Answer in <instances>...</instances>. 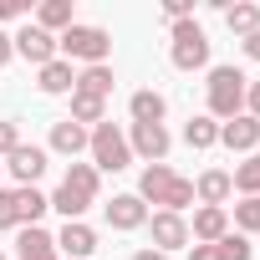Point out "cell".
Returning a JSON list of instances; mask_svg holds the SVG:
<instances>
[{
	"mask_svg": "<svg viewBox=\"0 0 260 260\" xmlns=\"http://www.w3.org/2000/svg\"><path fill=\"white\" fill-rule=\"evenodd\" d=\"M138 199L143 204H164L169 214H184L194 204V179H179L169 164H148L138 179Z\"/></svg>",
	"mask_w": 260,
	"mask_h": 260,
	"instance_id": "6da1fadb",
	"label": "cell"
},
{
	"mask_svg": "<svg viewBox=\"0 0 260 260\" xmlns=\"http://www.w3.org/2000/svg\"><path fill=\"white\" fill-rule=\"evenodd\" d=\"M97 189H102V174H97L92 164H72V169L61 174L56 194H51V209H61L67 219H82V214L97 204Z\"/></svg>",
	"mask_w": 260,
	"mask_h": 260,
	"instance_id": "7a4b0ae2",
	"label": "cell"
},
{
	"mask_svg": "<svg viewBox=\"0 0 260 260\" xmlns=\"http://www.w3.org/2000/svg\"><path fill=\"white\" fill-rule=\"evenodd\" d=\"M245 87H250V77H245L240 67H209V82H204V92H209V117H214V122L240 117V112H245Z\"/></svg>",
	"mask_w": 260,
	"mask_h": 260,
	"instance_id": "3957f363",
	"label": "cell"
},
{
	"mask_svg": "<svg viewBox=\"0 0 260 260\" xmlns=\"http://www.w3.org/2000/svg\"><path fill=\"white\" fill-rule=\"evenodd\" d=\"M56 51H61V61H82V67H107V56H112V36L102 31V26H67L61 36H56Z\"/></svg>",
	"mask_w": 260,
	"mask_h": 260,
	"instance_id": "277c9868",
	"label": "cell"
},
{
	"mask_svg": "<svg viewBox=\"0 0 260 260\" xmlns=\"http://www.w3.org/2000/svg\"><path fill=\"white\" fill-rule=\"evenodd\" d=\"M169 61H174L179 72H204V67H209V36H204L199 21L169 26Z\"/></svg>",
	"mask_w": 260,
	"mask_h": 260,
	"instance_id": "5b68a950",
	"label": "cell"
},
{
	"mask_svg": "<svg viewBox=\"0 0 260 260\" xmlns=\"http://www.w3.org/2000/svg\"><path fill=\"white\" fill-rule=\"evenodd\" d=\"M87 153H92V169H97V174H122L127 164H133L127 133H122L117 122H97V127H92V143H87Z\"/></svg>",
	"mask_w": 260,
	"mask_h": 260,
	"instance_id": "8992f818",
	"label": "cell"
},
{
	"mask_svg": "<svg viewBox=\"0 0 260 260\" xmlns=\"http://www.w3.org/2000/svg\"><path fill=\"white\" fill-rule=\"evenodd\" d=\"M127 148H133L138 158H148V164H164L169 148H174V138H169L164 122H133V127H127Z\"/></svg>",
	"mask_w": 260,
	"mask_h": 260,
	"instance_id": "52a82bcc",
	"label": "cell"
},
{
	"mask_svg": "<svg viewBox=\"0 0 260 260\" xmlns=\"http://www.w3.org/2000/svg\"><path fill=\"white\" fill-rule=\"evenodd\" d=\"M6 169H11L16 189H36V179L46 174V148H41V143H16V148L6 153Z\"/></svg>",
	"mask_w": 260,
	"mask_h": 260,
	"instance_id": "ba28073f",
	"label": "cell"
},
{
	"mask_svg": "<svg viewBox=\"0 0 260 260\" xmlns=\"http://www.w3.org/2000/svg\"><path fill=\"white\" fill-rule=\"evenodd\" d=\"M11 46H16V56H26L31 67H46V61H56V56H61V51H56V36H46V31H41V26H31V21L11 36Z\"/></svg>",
	"mask_w": 260,
	"mask_h": 260,
	"instance_id": "9c48e42d",
	"label": "cell"
},
{
	"mask_svg": "<svg viewBox=\"0 0 260 260\" xmlns=\"http://www.w3.org/2000/svg\"><path fill=\"white\" fill-rule=\"evenodd\" d=\"M56 250H61L67 260H87V255L97 250V230H92L87 219H67V224L56 230Z\"/></svg>",
	"mask_w": 260,
	"mask_h": 260,
	"instance_id": "30bf717a",
	"label": "cell"
},
{
	"mask_svg": "<svg viewBox=\"0 0 260 260\" xmlns=\"http://www.w3.org/2000/svg\"><path fill=\"white\" fill-rule=\"evenodd\" d=\"M16 260H61L56 235H51V230H41V224L16 230Z\"/></svg>",
	"mask_w": 260,
	"mask_h": 260,
	"instance_id": "8fae6325",
	"label": "cell"
},
{
	"mask_svg": "<svg viewBox=\"0 0 260 260\" xmlns=\"http://www.w3.org/2000/svg\"><path fill=\"white\" fill-rule=\"evenodd\" d=\"M219 143H224L230 153H255V148H260V122H255L250 112H240V117L219 122Z\"/></svg>",
	"mask_w": 260,
	"mask_h": 260,
	"instance_id": "7c38bea8",
	"label": "cell"
},
{
	"mask_svg": "<svg viewBox=\"0 0 260 260\" xmlns=\"http://www.w3.org/2000/svg\"><path fill=\"white\" fill-rule=\"evenodd\" d=\"M102 214L112 230H143L148 224V204L138 194H112V204H102Z\"/></svg>",
	"mask_w": 260,
	"mask_h": 260,
	"instance_id": "4fadbf2b",
	"label": "cell"
},
{
	"mask_svg": "<svg viewBox=\"0 0 260 260\" xmlns=\"http://www.w3.org/2000/svg\"><path fill=\"white\" fill-rule=\"evenodd\" d=\"M148 230H153V250H184L189 245V224H184V214H169V209H158L153 219H148Z\"/></svg>",
	"mask_w": 260,
	"mask_h": 260,
	"instance_id": "5bb4252c",
	"label": "cell"
},
{
	"mask_svg": "<svg viewBox=\"0 0 260 260\" xmlns=\"http://www.w3.org/2000/svg\"><path fill=\"white\" fill-rule=\"evenodd\" d=\"M224 235H230V209L199 204V209H194V224H189V240H199V245H214V240H224Z\"/></svg>",
	"mask_w": 260,
	"mask_h": 260,
	"instance_id": "9a60e30c",
	"label": "cell"
},
{
	"mask_svg": "<svg viewBox=\"0 0 260 260\" xmlns=\"http://www.w3.org/2000/svg\"><path fill=\"white\" fill-rule=\"evenodd\" d=\"M87 143H92V127H82V122L61 117V122L51 127V143H46V148H51V153H67V158H77Z\"/></svg>",
	"mask_w": 260,
	"mask_h": 260,
	"instance_id": "2e32d148",
	"label": "cell"
},
{
	"mask_svg": "<svg viewBox=\"0 0 260 260\" xmlns=\"http://www.w3.org/2000/svg\"><path fill=\"white\" fill-rule=\"evenodd\" d=\"M36 87L46 92V97H61V92H72L77 87V72H72V61H46V67H36Z\"/></svg>",
	"mask_w": 260,
	"mask_h": 260,
	"instance_id": "e0dca14e",
	"label": "cell"
},
{
	"mask_svg": "<svg viewBox=\"0 0 260 260\" xmlns=\"http://www.w3.org/2000/svg\"><path fill=\"white\" fill-rule=\"evenodd\" d=\"M235 194V184H230V174L224 169H204L199 174V184H194V199L199 204H214V209H224V199Z\"/></svg>",
	"mask_w": 260,
	"mask_h": 260,
	"instance_id": "ac0fdd59",
	"label": "cell"
},
{
	"mask_svg": "<svg viewBox=\"0 0 260 260\" xmlns=\"http://www.w3.org/2000/svg\"><path fill=\"white\" fill-rule=\"evenodd\" d=\"M31 26H41L46 36H56V31L77 26V16H72V0H41V6H36V21H31Z\"/></svg>",
	"mask_w": 260,
	"mask_h": 260,
	"instance_id": "d6986e66",
	"label": "cell"
},
{
	"mask_svg": "<svg viewBox=\"0 0 260 260\" xmlns=\"http://www.w3.org/2000/svg\"><path fill=\"white\" fill-rule=\"evenodd\" d=\"M127 112H133V122H164L169 102H164V92L143 87V92H133V97H127Z\"/></svg>",
	"mask_w": 260,
	"mask_h": 260,
	"instance_id": "ffe728a7",
	"label": "cell"
},
{
	"mask_svg": "<svg viewBox=\"0 0 260 260\" xmlns=\"http://www.w3.org/2000/svg\"><path fill=\"white\" fill-rule=\"evenodd\" d=\"M224 26L245 41V36H255L260 31V6L255 0H240V6H224Z\"/></svg>",
	"mask_w": 260,
	"mask_h": 260,
	"instance_id": "44dd1931",
	"label": "cell"
},
{
	"mask_svg": "<svg viewBox=\"0 0 260 260\" xmlns=\"http://www.w3.org/2000/svg\"><path fill=\"white\" fill-rule=\"evenodd\" d=\"M184 143H189L194 153L214 148V143H219V122H214L209 112H204V117H189V122H184Z\"/></svg>",
	"mask_w": 260,
	"mask_h": 260,
	"instance_id": "7402d4cb",
	"label": "cell"
},
{
	"mask_svg": "<svg viewBox=\"0 0 260 260\" xmlns=\"http://www.w3.org/2000/svg\"><path fill=\"white\" fill-rule=\"evenodd\" d=\"M72 92H87V97H102V102H107V92H112V67H82Z\"/></svg>",
	"mask_w": 260,
	"mask_h": 260,
	"instance_id": "603a6c76",
	"label": "cell"
},
{
	"mask_svg": "<svg viewBox=\"0 0 260 260\" xmlns=\"http://www.w3.org/2000/svg\"><path fill=\"white\" fill-rule=\"evenodd\" d=\"M230 184H235V194H240V199H255V194H260V148H255V153L230 174Z\"/></svg>",
	"mask_w": 260,
	"mask_h": 260,
	"instance_id": "cb8c5ba5",
	"label": "cell"
},
{
	"mask_svg": "<svg viewBox=\"0 0 260 260\" xmlns=\"http://www.w3.org/2000/svg\"><path fill=\"white\" fill-rule=\"evenodd\" d=\"M72 122H82V127H87V122H92V127L107 122V102H102V97H87V92H72Z\"/></svg>",
	"mask_w": 260,
	"mask_h": 260,
	"instance_id": "d4e9b609",
	"label": "cell"
},
{
	"mask_svg": "<svg viewBox=\"0 0 260 260\" xmlns=\"http://www.w3.org/2000/svg\"><path fill=\"white\" fill-rule=\"evenodd\" d=\"M46 209H51V199H46L41 189H21V230H26V224H36Z\"/></svg>",
	"mask_w": 260,
	"mask_h": 260,
	"instance_id": "484cf974",
	"label": "cell"
},
{
	"mask_svg": "<svg viewBox=\"0 0 260 260\" xmlns=\"http://www.w3.org/2000/svg\"><path fill=\"white\" fill-rule=\"evenodd\" d=\"M235 224H240V235H245V240H250V235H260V194L235 204Z\"/></svg>",
	"mask_w": 260,
	"mask_h": 260,
	"instance_id": "4316f807",
	"label": "cell"
},
{
	"mask_svg": "<svg viewBox=\"0 0 260 260\" xmlns=\"http://www.w3.org/2000/svg\"><path fill=\"white\" fill-rule=\"evenodd\" d=\"M214 245H219V260H250V255H255V245H250L240 230H230V235L214 240Z\"/></svg>",
	"mask_w": 260,
	"mask_h": 260,
	"instance_id": "83f0119b",
	"label": "cell"
},
{
	"mask_svg": "<svg viewBox=\"0 0 260 260\" xmlns=\"http://www.w3.org/2000/svg\"><path fill=\"white\" fill-rule=\"evenodd\" d=\"M0 230H21V189H0Z\"/></svg>",
	"mask_w": 260,
	"mask_h": 260,
	"instance_id": "f1b7e54d",
	"label": "cell"
},
{
	"mask_svg": "<svg viewBox=\"0 0 260 260\" xmlns=\"http://www.w3.org/2000/svg\"><path fill=\"white\" fill-rule=\"evenodd\" d=\"M164 21H169V26L194 21V0H164Z\"/></svg>",
	"mask_w": 260,
	"mask_h": 260,
	"instance_id": "f546056e",
	"label": "cell"
},
{
	"mask_svg": "<svg viewBox=\"0 0 260 260\" xmlns=\"http://www.w3.org/2000/svg\"><path fill=\"white\" fill-rule=\"evenodd\" d=\"M31 16V0H0V21H21Z\"/></svg>",
	"mask_w": 260,
	"mask_h": 260,
	"instance_id": "4dcf8cb0",
	"label": "cell"
},
{
	"mask_svg": "<svg viewBox=\"0 0 260 260\" xmlns=\"http://www.w3.org/2000/svg\"><path fill=\"white\" fill-rule=\"evenodd\" d=\"M21 143V133H16V122H6V117H0V158H6L11 148Z\"/></svg>",
	"mask_w": 260,
	"mask_h": 260,
	"instance_id": "1f68e13d",
	"label": "cell"
},
{
	"mask_svg": "<svg viewBox=\"0 0 260 260\" xmlns=\"http://www.w3.org/2000/svg\"><path fill=\"white\" fill-rule=\"evenodd\" d=\"M245 112L260 122V82H250V87H245Z\"/></svg>",
	"mask_w": 260,
	"mask_h": 260,
	"instance_id": "d6a6232c",
	"label": "cell"
},
{
	"mask_svg": "<svg viewBox=\"0 0 260 260\" xmlns=\"http://www.w3.org/2000/svg\"><path fill=\"white\" fill-rule=\"evenodd\" d=\"M189 260H219V245H189Z\"/></svg>",
	"mask_w": 260,
	"mask_h": 260,
	"instance_id": "836d02e7",
	"label": "cell"
},
{
	"mask_svg": "<svg viewBox=\"0 0 260 260\" xmlns=\"http://www.w3.org/2000/svg\"><path fill=\"white\" fill-rule=\"evenodd\" d=\"M11 56H16V46H11V31H0V67H11Z\"/></svg>",
	"mask_w": 260,
	"mask_h": 260,
	"instance_id": "e575fe53",
	"label": "cell"
},
{
	"mask_svg": "<svg viewBox=\"0 0 260 260\" xmlns=\"http://www.w3.org/2000/svg\"><path fill=\"white\" fill-rule=\"evenodd\" d=\"M240 46H245V56H250V61H260V31H255V36H245Z\"/></svg>",
	"mask_w": 260,
	"mask_h": 260,
	"instance_id": "d590c367",
	"label": "cell"
},
{
	"mask_svg": "<svg viewBox=\"0 0 260 260\" xmlns=\"http://www.w3.org/2000/svg\"><path fill=\"white\" fill-rule=\"evenodd\" d=\"M133 260H169V255H164V250H138Z\"/></svg>",
	"mask_w": 260,
	"mask_h": 260,
	"instance_id": "8d00e7d4",
	"label": "cell"
},
{
	"mask_svg": "<svg viewBox=\"0 0 260 260\" xmlns=\"http://www.w3.org/2000/svg\"><path fill=\"white\" fill-rule=\"evenodd\" d=\"M0 174H6V164H0Z\"/></svg>",
	"mask_w": 260,
	"mask_h": 260,
	"instance_id": "74e56055",
	"label": "cell"
},
{
	"mask_svg": "<svg viewBox=\"0 0 260 260\" xmlns=\"http://www.w3.org/2000/svg\"><path fill=\"white\" fill-rule=\"evenodd\" d=\"M0 260H11V255H0Z\"/></svg>",
	"mask_w": 260,
	"mask_h": 260,
	"instance_id": "f35d334b",
	"label": "cell"
}]
</instances>
